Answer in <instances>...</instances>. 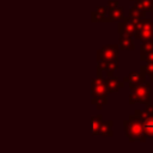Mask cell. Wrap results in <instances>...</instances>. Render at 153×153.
I'll use <instances>...</instances> for the list:
<instances>
[{
    "label": "cell",
    "mask_w": 153,
    "mask_h": 153,
    "mask_svg": "<svg viewBox=\"0 0 153 153\" xmlns=\"http://www.w3.org/2000/svg\"><path fill=\"white\" fill-rule=\"evenodd\" d=\"M91 90H92V104L97 105L96 108L99 110L102 109V106L104 104L108 103V86L105 84V79L102 75V69L97 68V76L93 79L92 85H91Z\"/></svg>",
    "instance_id": "1"
},
{
    "label": "cell",
    "mask_w": 153,
    "mask_h": 153,
    "mask_svg": "<svg viewBox=\"0 0 153 153\" xmlns=\"http://www.w3.org/2000/svg\"><path fill=\"white\" fill-rule=\"evenodd\" d=\"M123 127H124L126 137L129 141L131 142H145L146 141L147 136L145 135L142 121L135 115H131L128 120H124Z\"/></svg>",
    "instance_id": "2"
},
{
    "label": "cell",
    "mask_w": 153,
    "mask_h": 153,
    "mask_svg": "<svg viewBox=\"0 0 153 153\" xmlns=\"http://www.w3.org/2000/svg\"><path fill=\"white\" fill-rule=\"evenodd\" d=\"M129 87H130V93H129L130 104H135V103H140L143 105L151 104V93H152L151 81L143 80L142 82L129 86Z\"/></svg>",
    "instance_id": "3"
},
{
    "label": "cell",
    "mask_w": 153,
    "mask_h": 153,
    "mask_svg": "<svg viewBox=\"0 0 153 153\" xmlns=\"http://www.w3.org/2000/svg\"><path fill=\"white\" fill-rule=\"evenodd\" d=\"M134 115L142 121L145 135L148 137H153V104L151 103L146 105L145 110L136 109L134 111Z\"/></svg>",
    "instance_id": "4"
},
{
    "label": "cell",
    "mask_w": 153,
    "mask_h": 153,
    "mask_svg": "<svg viewBox=\"0 0 153 153\" xmlns=\"http://www.w3.org/2000/svg\"><path fill=\"white\" fill-rule=\"evenodd\" d=\"M135 38L141 42H147L153 39V22L148 18H142L139 20L135 32Z\"/></svg>",
    "instance_id": "5"
},
{
    "label": "cell",
    "mask_w": 153,
    "mask_h": 153,
    "mask_svg": "<svg viewBox=\"0 0 153 153\" xmlns=\"http://www.w3.org/2000/svg\"><path fill=\"white\" fill-rule=\"evenodd\" d=\"M124 19L123 7L116 0H109L106 5V16L103 23H111V22H121Z\"/></svg>",
    "instance_id": "6"
},
{
    "label": "cell",
    "mask_w": 153,
    "mask_h": 153,
    "mask_svg": "<svg viewBox=\"0 0 153 153\" xmlns=\"http://www.w3.org/2000/svg\"><path fill=\"white\" fill-rule=\"evenodd\" d=\"M117 44H109L102 47L99 50H97V62H110L117 60V51H118Z\"/></svg>",
    "instance_id": "7"
},
{
    "label": "cell",
    "mask_w": 153,
    "mask_h": 153,
    "mask_svg": "<svg viewBox=\"0 0 153 153\" xmlns=\"http://www.w3.org/2000/svg\"><path fill=\"white\" fill-rule=\"evenodd\" d=\"M139 20L137 19H133L129 17H124L123 20L118 22L117 25V31L120 35H129V36H135L136 32V26H137Z\"/></svg>",
    "instance_id": "8"
},
{
    "label": "cell",
    "mask_w": 153,
    "mask_h": 153,
    "mask_svg": "<svg viewBox=\"0 0 153 153\" xmlns=\"http://www.w3.org/2000/svg\"><path fill=\"white\" fill-rule=\"evenodd\" d=\"M112 124H114V122L111 120L110 121L102 120L99 122V126H98V129H97V135H100V136H104V137H111L114 135Z\"/></svg>",
    "instance_id": "9"
},
{
    "label": "cell",
    "mask_w": 153,
    "mask_h": 153,
    "mask_svg": "<svg viewBox=\"0 0 153 153\" xmlns=\"http://www.w3.org/2000/svg\"><path fill=\"white\" fill-rule=\"evenodd\" d=\"M143 80H146V75L143 73H141L140 71L136 72V71H133L130 72L127 76H124L123 81L124 82H128L129 86H133V85H137L140 82H142Z\"/></svg>",
    "instance_id": "10"
},
{
    "label": "cell",
    "mask_w": 153,
    "mask_h": 153,
    "mask_svg": "<svg viewBox=\"0 0 153 153\" xmlns=\"http://www.w3.org/2000/svg\"><path fill=\"white\" fill-rule=\"evenodd\" d=\"M118 48L122 50H134L135 45L133 42V36L129 35H120L118 38Z\"/></svg>",
    "instance_id": "11"
},
{
    "label": "cell",
    "mask_w": 153,
    "mask_h": 153,
    "mask_svg": "<svg viewBox=\"0 0 153 153\" xmlns=\"http://www.w3.org/2000/svg\"><path fill=\"white\" fill-rule=\"evenodd\" d=\"M105 84H106V86H108L109 93L117 92L120 88L124 87V81H120V80H118L117 78H115V76L106 78V79H105Z\"/></svg>",
    "instance_id": "12"
},
{
    "label": "cell",
    "mask_w": 153,
    "mask_h": 153,
    "mask_svg": "<svg viewBox=\"0 0 153 153\" xmlns=\"http://www.w3.org/2000/svg\"><path fill=\"white\" fill-rule=\"evenodd\" d=\"M97 68H100L102 71L104 69L106 72V76L110 78L112 76L114 72L117 69V60L110 62H97Z\"/></svg>",
    "instance_id": "13"
},
{
    "label": "cell",
    "mask_w": 153,
    "mask_h": 153,
    "mask_svg": "<svg viewBox=\"0 0 153 153\" xmlns=\"http://www.w3.org/2000/svg\"><path fill=\"white\" fill-rule=\"evenodd\" d=\"M106 16V6L105 7H97L92 13H91V19L93 23L97 22H104V18Z\"/></svg>",
    "instance_id": "14"
},
{
    "label": "cell",
    "mask_w": 153,
    "mask_h": 153,
    "mask_svg": "<svg viewBox=\"0 0 153 153\" xmlns=\"http://www.w3.org/2000/svg\"><path fill=\"white\" fill-rule=\"evenodd\" d=\"M128 17H129V18H133V19H137V20H140V19H142V18L146 17V12L142 11L139 6H136V5L134 4V5L131 6L130 11H129Z\"/></svg>",
    "instance_id": "15"
},
{
    "label": "cell",
    "mask_w": 153,
    "mask_h": 153,
    "mask_svg": "<svg viewBox=\"0 0 153 153\" xmlns=\"http://www.w3.org/2000/svg\"><path fill=\"white\" fill-rule=\"evenodd\" d=\"M135 5L145 12H153V0H136Z\"/></svg>",
    "instance_id": "16"
},
{
    "label": "cell",
    "mask_w": 153,
    "mask_h": 153,
    "mask_svg": "<svg viewBox=\"0 0 153 153\" xmlns=\"http://www.w3.org/2000/svg\"><path fill=\"white\" fill-rule=\"evenodd\" d=\"M152 50H153V39L147 41V42H142V44L140 47V55L147 54V53H149Z\"/></svg>",
    "instance_id": "17"
},
{
    "label": "cell",
    "mask_w": 153,
    "mask_h": 153,
    "mask_svg": "<svg viewBox=\"0 0 153 153\" xmlns=\"http://www.w3.org/2000/svg\"><path fill=\"white\" fill-rule=\"evenodd\" d=\"M140 72L143 73L145 75H153V62H147V65H143L140 67Z\"/></svg>",
    "instance_id": "18"
},
{
    "label": "cell",
    "mask_w": 153,
    "mask_h": 153,
    "mask_svg": "<svg viewBox=\"0 0 153 153\" xmlns=\"http://www.w3.org/2000/svg\"><path fill=\"white\" fill-rule=\"evenodd\" d=\"M140 60L143 61V62H153V50L147 53V54L140 55Z\"/></svg>",
    "instance_id": "19"
},
{
    "label": "cell",
    "mask_w": 153,
    "mask_h": 153,
    "mask_svg": "<svg viewBox=\"0 0 153 153\" xmlns=\"http://www.w3.org/2000/svg\"><path fill=\"white\" fill-rule=\"evenodd\" d=\"M151 81H153V75H151Z\"/></svg>",
    "instance_id": "20"
},
{
    "label": "cell",
    "mask_w": 153,
    "mask_h": 153,
    "mask_svg": "<svg viewBox=\"0 0 153 153\" xmlns=\"http://www.w3.org/2000/svg\"><path fill=\"white\" fill-rule=\"evenodd\" d=\"M134 1H136V0H134Z\"/></svg>",
    "instance_id": "21"
}]
</instances>
